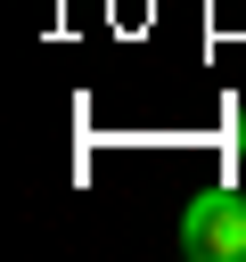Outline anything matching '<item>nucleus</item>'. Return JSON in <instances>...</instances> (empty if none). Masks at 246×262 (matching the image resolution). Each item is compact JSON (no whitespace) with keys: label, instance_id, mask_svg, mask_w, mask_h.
Here are the masks:
<instances>
[{"label":"nucleus","instance_id":"obj_2","mask_svg":"<svg viewBox=\"0 0 246 262\" xmlns=\"http://www.w3.org/2000/svg\"><path fill=\"white\" fill-rule=\"evenodd\" d=\"M238 156H246V115H238Z\"/></svg>","mask_w":246,"mask_h":262},{"label":"nucleus","instance_id":"obj_1","mask_svg":"<svg viewBox=\"0 0 246 262\" xmlns=\"http://www.w3.org/2000/svg\"><path fill=\"white\" fill-rule=\"evenodd\" d=\"M180 254L197 262H246V188L213 180L180 205Z\"/></svg>","mask_w":246,"mask_h":262}]
</instances>
